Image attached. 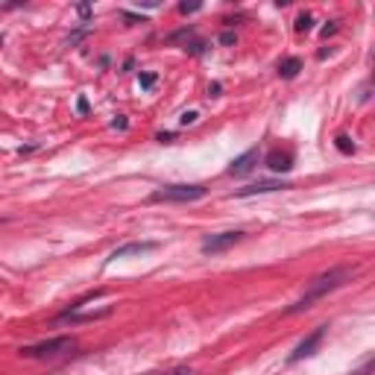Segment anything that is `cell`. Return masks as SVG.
Masks as SVG:
<instances>
[{
    "instance_id": "11",
    "label": "cell",
    "mask_w": 375,
    "mask_h": 375,
    "mask_svg": "<svg viewBox=\"0 0 375 375\" xmlns=\"http://www.w3.org/2000/svg\"><path fill=\"white\" fill-rule=\"evenodd\" d=\"M299 71H302V59L299 56H288V59L279 62V76H282V80H293V76H299Z\"/></svg>"
},
{
    "instance_id": "16",
    "label": "cell",
    "mask_w": 375,
    "mask_h": 375,
    "mask_svg": "<svg viewBox=\"0 0 375 375\" xmlns=\"http://www.w3.org/2000/svg\"><path fill=\"white\" fill-rule=\"evenodd\" d=\"M337 150H340V152H352V150H355V144H352L346 135H340V138H337Z\"/></svg>"
},
{
    "instance_id": "21",
    "label": "cell",
    "mask_w": 375,
    "mask_h": 375,
    "mask_svg": "<svg viewBox=\"0 0 375 375\" xmlns=\"http://www.w3.org/2000/svg\"><path fill=\"white\" fill-rule=\"evenodd\" d=\"M76 109H80V112H82V115L88 112V100H85V97H80V103H76Z\"/></svg>"
},
{
    "instance_id": "4",
    "label": "cell",
    "mask_w": 375,
    "mask_h": 375,
    "mask_svg": "<svg viewBox=\"0 0 375 375\" xmlns=\"http://www.w3.org/2000/svg\"><path fill=\"white\" fill-rule=\"evenodd\" d=\"M244 240V231H220V235H208L205 240H203V255H217V252H226V249H231L235 244H240Z\"/></svg>"
},
{
    "instance_id": "10",
    "label": "cell",
    "mask_w": 375,
    "mask_h": 375,
    "mask_svg": "<svg viewBox=\"0 0 375 375\" xmlns=\"http://www.w3.org/2000/svg\"><path fill=\"white\" fill-rule=\"evenodd\" d=\"M267 168L273 173H288L293 168V156H291V152H279V150H275V152H270V156H267Z\"/></svg>"
},
{
    "instance_id": "18",
    "label": "cell",
    "mask_w": 375,
    "mask_h": 375,
    "mask_svg": "<svg viewBox=\"0 0 375 375\" xmlns=\"http://www.w3.org/2000/svg\"><path fill=\"white\" fill-rule=\"evenodd\" d=\"M196 9H203V3H179V12H182V15L196 12Z\"/></svg>"
},
{
    "instance_id": "7",
    "label": "cell",
    "mask_w": 375,
    "mask_h": 375,
    "mask_svg": "<svg viewBox=\"0 0 375 375\" xmlns=\"http://www.w3.org/2000/svg\"><path fill=\"white\" fill-rule=\"evenodd\" d=\"M258 159H261L258 147H252V150H247V152H244V156H238L235 161H231L226 173H229V176H247V173H249V170L258 164Z\"/></svg>"
},
{
    "instance_id": "23",
    "label": "cell",
    "mask_w": 375,
    "mask_h": 375,
    "mask_svg": "<svg viewBox=\"0 0 375 375\" xmlns=\"http://www.w3.org/2000/svg\"><path fill=\"white\" fill-rule=\"evenodd\" d=\"M80 15H82V18H88V15H91V6L82 3V6H80Z\"/></svg>"
},
{
    "instance_id": "6",
    "label": "cell",
    "mask_w": 375,
    "mask_h": 375,
    "mask_svg": "<svg viewBox=\"0 0 375 375\" xmlns=\"http://www.w3.org/2000/svg\"><path fill=\"white\" fill-rule=\"evenodd\" d=\"M284 188H291L288 182H279V179H258L247 188H238L235 196H255V194H273V191H284Z\"/></svg>"
},
{
    "instance_id": "17",
    "label": "cell",
    "mask_w": 375,
    "mask_h": 375,
    "mask_svg": "<svg viewBox=\"0 0 375 375\" xmlns=\"http://www.w3.org/2000/svg\"><path fill=\"white\" fill-rule=\"evenodd\" d=\"M138 82H141V88H152L156 85V73H141Z\"/></svg>"
},
{
    "instance_id": "5",
    "label": "cell",
    "mask_w": 375,
    "mask_h": 375,
    "mask_svg": "<svg viewBox=\"0 0 375 375\" xmlns=\"http://www.w3.org/2000/svg\"><path fill=\"white\" fill-rule=\"evenodd\" d=\"M326 332H328V326H319V328H314V332L308 334V337L302 340V343H299V346H296V349L291 352V358H288V361H291V363H296V361H302V358H311L314 352L319 349V343H323Z\"/></svg>"
},
{
    "instance_id": "2",
    "label": "cell",
    "mask_w": 375,
    "mask_h": 375,
    "mask_svg": "<svg viewBox=\"0 0 375 375\" xmlns=\"http://www.w3.org/2000/svg\"><path fill=\"white\" fill-rule=\"evenodd\" d=\"M73 349H76L73 337H50V340H41V343H32V346H21L18 355L21 358H59V355H71Z\"/></svg>"
},
{
    "instance_id": "9",
    "label": "cell",
    "mask_w": 375,
    "mask_h": 375,
    "mask_svg": "<svg viewBox=\"0 0 375 375\" xmlns=\"http://www.w3.org/2000/svg\"><path fill=\"white\" fill-rule=\"evenodd\" d=\"M150 249H156V244H152V240H129V244L117 247L109 258L117 261V258H126V255H141V252H150Z\"/></svg>"
},
{
    "instance_id": "13",
    "label": "cell",
    "mask_w": 375,
    "mask_h": 375,
    "mask_svg": "<svg viewBox=\"0 0 375 375\" xmlns=\"http://www.w3.org/2000/svg\"><path fill=\"white\" fill-rule=\"evenodd\" d=\"M185 50H188V53H194V56H203V53H205V41H200V38L185 41Z\"/></svg>"
},
{
    "instance_id": "8",
    "label": "cell",
    "mask_w": 375,
    "mask_h": 375,
    "mask_svg": "<svg viewBox=\"0 0 375 375\" xmlns=\"http://www.w3.org/2000/svg\"><path fill=\"white\" fill-rule=\"evenodd\" d=\"M115 314V308L112 305H106V308H100V311H65L62 314V319L65 323H94V319H106V317H112Z\"/></svg>"
},
{
    "instance_id": "15",
    "label": "cell",
    "mask_w": 375,
    "mask_h": 375,
    "mask_svg": "<svg viewBox=\"0 0 375 375\" xmlns=\"http://www.w3.org/2000/svg\"><path fill=\"white\" fill-rule=\"evenodd\" d=\"M375 372V358H370L367 363H361V367L358 370H352L349 375H372Z\"/></svg>"
},
{
    "instance_id": "3",
    "label": "cell",
    "mask_w": 375,
    "mask_h": 375,
    "mask_svg": "<svg viewBox=\"0 0 375 375\" xmlns=\"http://www.w3.org/2000/svg\"><path fill=\"white\" fill-rule=\"evenodd\" d=\"M205 196V185H164L150 194V203H194Z\"/></svg>"
},
{
    "instance_id": "19",
    "label": "cell",
    "mask_w": 375,
    "mask_h": 375,
    "mask_svg": "<svg viewBox=\"0 0 375 375\" xmlns=\"http://www.w3.org/2000/svg\"><path fill=\"white\" fill-rule=\"evenodd\" d=\"M196 117H200L196 112H185V115L179 117V124H182V126H188V124H196Z\"/></svg>"
},
{
    "instance_id": "1",
    "label": "cell",
    "mask_w": 375,
    "mask_h": 375,
    "mask_svg": "<svg viewBox=\"0 0 375 375\" xmlns=\"http://www.w3.org/2000/svg\"><path fill=\"white\" fill-rule=\"evenodd\" d=\"M352 275H355V270L352 267H332V270H326V273H319L317 279H311L308 282V288H305V293L296 299L288 311L284 314H299V311H308L314 302H319L323 296H328V293H334L337 288H343L346 282H352Z\"/></svg>"
},
{
    "instance_id": "12",
    "label": "cell",
    "mask_w": 375,
    "mask_h": 375,
    "mask_svg": "<svg viewBox=\"0 0 375 375\" xmlns=\"http://www.w3.org/2000/svg\"><path fill=\"white\" fill-rule=\"evenodd\" d=\"M147 375H200L188 367H173V370H159V372H147Z\"/></svg>"
},
{
    "instance_id": "14",
    "label": "cell",
    "mask_w": 375,
    "mask_h": 375,
    "mask_svg": "<svg viewBox=\"0 0 375 375\" xmlns=\"http://www.w3.org/2000/svg\"><path fill=\"white\" fill-rule=\"evenodd\" d=\"M308 30H311V12H302L296 18V32H308Z\"/></svg>"
},
{
    "instance_id": "20",
    "label": "cell",
    "mask_w": 375,
    "mask_h": 375,
    "mask_svg": "<svg viewBox=\"0 0 375 375\" xmlns=\"http://www.w3.org/2000/svg\"><path fill=\"white\" fill-rule=\"evenodd\" d=\"M235 41H238V36H235V32H229V30L220 36V44H235Z\"/></svg>"
},
{
    "instance_id": "22",
    "label": "cell",
    "mask_w": 375,
    "mask_h": 375,
    "mask_svg": "<svg viewBox=\"0 0 375 375\" xmlns=\"http://www.w3.org/2000/svg\"><path fill=\"white\" fill-rule=\"evenodd\" d=\"M112 126H115V129H126V120H124V115H120V117L115 120V124H112Z\"/></svg>"
}]
</instances>
